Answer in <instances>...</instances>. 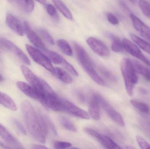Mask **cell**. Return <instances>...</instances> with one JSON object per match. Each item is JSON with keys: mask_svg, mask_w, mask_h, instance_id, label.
I'll return each instance as SVG.
<instances>
[{"mask_svg": "<svg viewBox=\"0 0 150 149\" xmlns=\"http://www.w3.org/2000/svg\"><path fill=\"white\" fill-rule=\"evenodd\" d=\"M21 109L26 127L31 136L36 141L42 143L46 142V136L40 122L38 114L28 101H24L21 105Z\"/></svg>", "mask_w": 150, "mask_h": 149, "instance_id": "1", "label": "cell"}, {"mask_svg": "<svg viewBox=\"0 0 150 149\" xmlns=\"http://www.w3.org/2000/svg\"><path fill=\"white\" fill-rule=\"evenodd\" d=\"M74 47L77 58L86 72L98 85H105V81L94 69L92 61L84 49L76 43L74 44Z\"/></svg>", "mask_w": 150, "mask_h": 149, "instance_id": "2", "label": "cell"}, {"mask_svg": "<svg viewBox=\"0 0 150 149\" xmlns=\"http://www.w3.org/2000/svg\"><path fill=\"white\" fill-rule=\"evenodd\" d=\"M121 70L127 93L129 96H132L134 88L138 79L132 60L128 58L123 59L121 63Z\"/></svg>", "mask_w": 150, "mask_h": 149, "instance_id": "3", "label": "cell"}, {"mask_svg": "<svg viewBox=\"0 0 150 149\" xmlns=\"http://www.w3.org/2000/svg\"><path fill=\"white\" fill-rule=\"evenodd\" d=\"M26 50L30 56L37 64L44 67L46 70L52 73L54 67L48 57H47L38 49L28 44L25 45Z\"/></svg>", "mask_w": 150, "mask_h": 149, "instance_id": "4", "label": "cell"}, {"mask_svg": "<svg viewBox=\"0 0 150 149\" xmlns=\"http://www.w3.org/2000/svg\"><path fill=\"white\" fill-rule=\"evenodd\" d=\"M21 70L25 79L42 97V100L40 101L41 102L44 97V88L42 79L38 78L28 67L25 66H21Z\"/></svg>", "mask_w": 150, "mask_h": 149, "instance_id": "5", "label": "cell"}, {"mask_svg": "<svg viewBox=\"0 0 150 149\" xmlns=\"http://www.w3.org/2000/svg\"><path fill=\"white\" fill-rule=\"evenodd\" d=\"M0 46L6 49L15 54L23 63L27 65H30V62L28 57L14 43L10 40L4 38H0Z\"/></svg>", "mask_w": 150, "mask_h": 149, "instance_id": "6", "label": "cell"}, {"mask_svg": "<svg viewBox=\"0 0 150 149\" xmlns=\"http://www.w3.org/2000/svg\"><path fill=\"white\" fill-rule=\"evenodd\" d=\"M99 99L100 106L108 116L119 126L125 127V122L121 115L100 95H99Z\"/></svg>", "mask_w": 150, "mask_h": 149, "instance_id": "7", "label": "cell"}, {"mask_svg": "<svg viewBox=\"0 0 150 149\" xmlns=\"http://www.w3.org/2000/svg\"><path fill=\"white\" fill-rule=\"evenodd\" d=\"M122 43L124 49L129 54L141 60L148 66H150V60L144 56L139 48L133 42L127 38H123L122 40Z\"/></svg>", "mask_w": 150, "mask_h": 149, "instance_id": "8", "label": "cell"}, {"mask_svg": "<svg viewBox=\"0 0 150 149\" xmlns=\"http://www.w3.org/2000/svg\"><path fill=\"white\" fill-rule=\"evenodd\" d=\"M62 111L67 112L74 116L84 120L90 119L89 114L79 108L69 101L62 99Z\"/></svg>", "mask_w": 150, "mask_h": 149, "instance_id": "9", "label": "cell"}, {"mask_svg": "<svg viewBox=\"0 0 150 149\" xmlns=\"http://www.w3.org/2000/svg\"><path fill=\"white\" fill-rule=\"evenodd\" d=\"M89 47L96 54L101 57H108L110 54V52L107 46L104 43L93 37H90L86 40Z\"/></svg>", "mask_w": 150, "mask_h": 149, "instance_id": "10", "label": "cell"}, {"mask_svg": "<svg viewBox=\"0 0 150 149\" xmlns=\"http://www.w3.org/2000/svg\"><path fill=\"white\" fill-rule=\"evenodd\" d=\"M130 19L136 30L150 42V28L134 14H130Z\"/></svg>", "mask_w": 150, "mask_h": 149, "instance_id": "11", "label": "cell"}, {"mask_svg": "<svg viewBox=\"0 0 150 149\" xmlns=\"http://www.w3.org/2000/svg\"><path fill=\"white\" fill-rule=\"evenodd\" d=\"M23 25L25 32L26 33V36L30 42L38 49L45 52L47 50L46 48L45 45L39 37L33 30L28 22H24Z\"/></svg>", "mask_w": 150, "mask_h": 149, "instance_id": "12", "label": "cell"}, {"mask_svg": "<svg viewBox=\"0 0 150 149\" xmlns=\"http://www.w3.org/2000/svg\"><path fill=\"white\" fill-rule=\"evenodd\" d=\"M99 95L98 94H94L89 102V115L95 120H98L100 118Z\"/></svg>", "mask_w": 150, "mask_h": 149, "instance_id": "13", "label": "cell"}, {"mask_svg": "<svg viewBox=\"0 0 150 149\" xmlns=\"http://www.w3.org/2000/svg\"><path fill=\"white\" fill-rule=\"evenodd\" d=\"M6 23L9 28L20 36H23L25 32L24 25L17 18L11 14L6 15Z\"/></svg>", "mask_w": 150, "mask_h": 149, "instance_id": "14", "label": "cell"}, {"mask_svg": "<svg viewBox=\"0 0 150 149\" xmlns=\"http://www.w3.org/2000/svg\"><path fill=\"white\" fill-rule=\"evenodd\" d=\"M0 136L8 144L16 149L23 148L22 144L0 123Z\"/></svg>", "mask_w": 150, "mask_h": 149, "instance_id": "15", "label": "cell"}, {"mask_svg": "<svg viewBox=\"0 0 150 149\" xmlns=\"http://www.w3.org/2000/svg\"><path fill=\"white\" fill-rule=\"evenodd\" d=\"M16 85L21 92L28 97L41 101L42 97L30 85L23 81H18L17 82Z\"/></svg>", "mask_w": 150, "mask_h": 149, "instance_id": "16", "label": "cell"}, {"mask_svg": "<svg viewBox=\"0 0 150 149\" xmlns=\"http://www.w3.org/2000/svg\"><path fill=\"white\" fill-rule=\"evenodd\" d=\"M52 73L57 78L65 84H71L73 82V78L71 76L61 68L54 67Z\"/></svg>", "mask_w": 150, "mask_h": 149, "instance_id": "17", "label": "cell"}, {"mask_svg": "<svg viewBox=\"0 0 150 149\" xmlns=\"http://www.w3.org/2000/svg\"><path fill=\"white\" fill-rule=\"evenodd\" d=\"M134 68L137 73H139L147 81L150 82V70L146 66L135 60H132Z\"/></svg>", "mask_w": 150, "mask_h": 149, "instance_id": "18", "label": "cell"}, {"mask_svg": "<svg viewBox=\"0 0 150 149\" xmlns=\"http://www.w3.org/2000/svg\"><path fill=\"white\" fill-rule=\"evenodd\" d=\"M0 104L12 111H16L17 108L13 100L8 95L1 92H0Z\"/></svg>", "mask_w": 150, "mask_h": 149, "instance_id": "19", "label": "cell"}, {"mask_svg": "<svg viewBox=\"0 0 150 149\" xmlns=\"http://www.w3.org/2000/svg\"><path fill=\"white\" fill-rule=\"evenodd\" d=\"M52 1L55 7L64 16L69 20L73 19L72 13L61 0H52Z\"/></svg>", "mask_w": 150, "mask_h": 149, "instance_id": "20", "label": "cell"}, {"mask_svg": "<svg viewBox=\"0 0 150 149\" xmlns=\"http://www.w3.org/2000/svg\"><path fill=\"white\" fill-rule=\"evenodd\" d=\"M130 36L133 41L141 49L150 55V43L134 33H130Z\"/></svg>", "mask_w": 150, "mask_h": 149, "instance_id": "21", "label": "cell"}, {"mask_svg": "<svg viewBox=\"0 0 150 149\" xmlns=\"http://www.w3.org/2000/svg\"><path fill=\"white\" fill-rule=\"evenodd\" d=\"M109 37L112 39L111 49L115 52H120L124 50L122 41L118 37L115 36L111 33L108 34Z\"/></svg>", "mask_w": 150, "mask_h": 149, "instance_id": "22", "label": "cell"}, {"mask_svg": "<svg viewBox=\"0 0 150 149\" xmlns=\"http://www.w3.org/2000/svg\"><path fill=\"white\" fill-rule=\"evenodd\" d=\"M21 9L27 13H31L34 10L35 4L33 0H17Z\"/></svg>", "mask_w": 150, "mask_h": 149, "instance_id": "23", "label": "cell"}, {"mask_svg": "<svg viewBox=\"0 0 150 149\" xmlns=\"http://www.w3.org/2000/svg\"><path fill=\"white\" fill-rule=\"evenodd\" d=\"M130 102L133 106L141 113L145 114H149L150 113L149 106L144 102L135 99L131 100Z\"/></svg>", "mask_w": 150, "mask_h": 149, "instance_id": "24", "label": "cell"}, {"mask_svg": "<svg viewBox=\"0 0 150 149\" xmlns=\"http://www.w3.org/2000/svg\"><path fill=\"white\" fill-rule=\"evenodd\" d=\"M57 44L59 48L65 54L68 56H72L73 51L67 40L63 39H59L57 41Z\"/></svg>", "mask_w": 150, "mask_h": 149, "instance_id": "25", "label": "cell"}, {"mask_svg": "<svg viewBox=\"0 0 150 149\" xmlns=\"http://www.w3.org/2000/svg\"><path fill=\"white\" fill-rule=\"evenodd\" d=\"M98 70L101 75L106 79L113 83H115L117 81V79L116 76L106 67L103 66H99Z\"/></svg>", "mask_w": 150, "mask_h": 149, "instance_id": "26", "label": "cell"}, {"mask_svg": "<svg viewBox=\"0 0 150 149\" xmlns=\"http://www.w3.org/2000/svg\"><path fill=\"white\" fill-rule=\"evenodd\" d=\"M84 131L88 134L90 135L92 137L96 139L99 143L103 146L105 142V136L102 135L95 130L88 128L85 129Z\"/></svg>", "mask_w": 150, "mask_h": 149, "instance_id": "27", "label": "cell"}, {"mask_svg": "<svg viewBox=\"0 0 150 149\" xmlns=\"http://www.w3.org/2000/svg\"><path fill=\"white\" fill-rule=\"evenodd\" d=\"M59 122L62 126L66 129L73 132H76L77 129L74 123L66 117L61 116L59 119Z\"/></svg>", "mask_w": 150, "mask_h": 149, "instance_id": "28", "label": "cell"}, {"mask_svg": "<svg viewBox=\"0 0 150 149\" xmlns=\"http://www.w3.org/2000/svg\"><path fill=\"white\" fill-rule=\"evenodd\" d=\"M45 52L47 54L49 59L53 63L56 64H61L64 58L62 56L55 52L52 51L48 50H47Z\"/></svg>", "mask_w": 150, "mask_h": 149, "instance_id": "29", "label": "cell"}, {"mask_svg": "<svg viewBox=\"0 0 150 149\" xmlns=\"http://www.w3.org/2000/svg\"><path fill=\"white\" fill-rule=\"evenodd\" d=\"M138 5L143 14L150 19V3L146 0H139Z\"/></svg>", "mask_w": 150, "mask_h": 149, "instance_id": "30", "label": "cell"}, {"mask_svg": "<svg viewBox=\"0 0 150 149\" xmlns=\"http://www.w3.org/2000/svg\"><path fill=\"white\" fill-rule=\"evenodd\" d=\"M45 5L46 9L47 11L48 15L54 19L58 21L59 20V15H58L57 10L55 8V7L49 3H47Z\"/></svg>", "mask_w": 150, "mask_h": 149, "instance_id": "31", "label": "cell"}, {"mask_svg": "<svg viewBox=\"0 0 150 149\" xmlns=\"http://www.w3.org/2000/svg\"><path fill=\"white\" fill-rule=\"evenodd\" d=\"M103 146L107 149H119L122 148L112 139L106 136H105V142H104Z\"/></svg>", "mask_w": 150, "mask_h": 149, "instance_id": "32", "label": "cell"}, {"mask_svg": "<svg viewBox=\"0 0 150 149\" xmlns=\"http://www.w3.org/2000/svg\"><path fill=\"white\" fill-rule=\"evenodd\" d=\"M39 32L42 38L48 43L51 45L54 44V41L53 38L46 30L41 29L39 30Z\"/></svg>", "mask_w": 150, "mask_h": 149, "instance_id": "33", "label": "cell"}, {"mask_svg": "<svg viewBox=\"0 0 150 149\" xmlns=\"http://www.w3.org/2000/svg\"><path fill=\"white\" fill-rule=\"evenodd\" d=\"M61 64L70 73L74 75L75 76H78V73L77 71H76V69L74 68V66L71 64H69L65 59L63 58V61H62Z\"/></svg>", "mask_w": 150, "mask_h": 149, "instance_id": "34", "label": "cell"}, {"mask_svg": "<svg viewBox=\"0 0 150 149\" xmlns=\"http://www.w3.org/2000/svg\"><path fill=\"white\" fill-rule=\"evenodd\" d=\"M137 141L140 148L143 149H150V144L142 136H137Z\"/></svg>", "mask_w": 150, "mask_h": 149, "instance_id": "35", "label": "cell"}, {"mask_svg": "<svg viewBox=\"0 0 150 149\" xmlns=\"http://www.w3.org/2000/svg\"><path fill=\"white\" fill-rule=\"evenodd\" d=\"M54 148L56 149H67L69 148L72 146V144L63 141H55L54 143Z\"/></svg>", "mask_w": 150, "mask_h": 149, "instance_id": "36", "label": "cell"}, {"mask_svg": "<svg viewBox=\"0 0 150 149\" xmlns=\"http://www.w3.org/2000/svg\"><path fill=\"white\" fill-rule=\"evenodd\" d=\"M12 122H13V124H14V126H15L16 128L18 130V131L20 133L23 134L24 135H26L27 132H26V129L20 122L18 121V120H16V119H13Z\"/></svg>", "mask_w": 150, "mask_h": 149, "instance_id": "37", "label": "cell"}, {"mask_svg": "<svg viewBox=\"0 0 150 149\" xmlns=\"http://www.w3.org/2000/svg\"><path fill=\"white\" fill-rule=\"evenodd\" d=\"M108 20V22L113 25H117L119 24V21L118 18L115 15L111 13H108L107 15Z\"/></svg>", "mask_w": 150, "mask_h": 149, "instance_id": "38", "label": "cell"}, {"mask_svg": "<svg viewBox=\"0 0 150 149\" xmlns=\"http://www.w3.org/2000/svg\"><path fill=\"white\" fill-rule=\"evenodd\" d=\"M76 96L79 101H81V102H84L85 101V97L82 93L80 92H77Z\"/></svg>", "mask_w": 150, "mask_h": 149, "instance_id": "39", "label": "cell"}, {"mask_svg": "<svg viewBox=\"0 0 150 149\" xmlns=\"http://www.w3.org/2000/svg\"><path fill=\"white\" fill-rule=\"evenodd\" d=\"M32 148L33 149H47V147H45L41 145H34L33 146Z\"/></svg>", "mask_w": 150, "mask_h": 149, "instance_id": "40", "label": "cell"}, {"mask_svg": "<svg viewBox=\"0 0 150 149\" xmlns=\"http://www.w3.org/2000/svg\"><path fill=\"white\" fill-rule=\"evenodd\" d=\"M140 92H141V93L143 94H147L148 92L146 89H144L143 88H141L140 89Z\"/></svg>", "mask_w": 150, "mask_h": 149, "instance_id": "41", "label": "cell"}, {"mask_svg": "<svg viewBox=\"0 0 150 149\" xmlns=\"http://www.w3.org/2000/svg\"><path fill=\"white\" fill-rule=\"evenodd\" d=\"M36 1H38L41 4H44V5H45L46 4V0H36Z\"/></svg>", "mask_w": 150, "mask_h": 149, "instance_id": "42", "label": "cell"}, {"mask_svg": "<svg viewBox=\"0 0 150 149\" xmlns=\"http://www.w3.org/2000/svg\"><path fill=\"white\" fill-rule=\"evenodd\" d=\"M129 1H130L132 3H135L137 2V0H129Z\"/></svg>", "mask_w": 150, "mask_h": 149, "instance_id": "43", "label": "cell"}, {"mask_svg": "<svg viewBox=\"0 0 150 149\" xmlns=\"http://www.w3.org/2000/svg\"><path fill=\"white\" fill-rule=\"evenodd\" d=\"M4 80V78H3L2 75L0 74V82H2V81H3Z\"/></svg>", "mask_w": 150, "mask_h": 149, "instance_id": "44", "label": "cell"}, {"mask_svg": "<svg viewBox=\"0 0 150 149\" xmlns=\"http://www.w3.org/2000/svg\"><path fill=\"white\" fill-rule=\"evenodd\" d=\"M126 148H127V149H134V147H126Z\"/></svg>", "mask_w": 150, "mask_h": 149, "instance_id": "45", "label": "cell"}, {"mask_svg": "<svg viewBox=\"0 0 150 149\" xmlns=\"http://www.w3.org/2000/svg\"><path fill=\"white\" fill-rule=\"evenodd\" d=\"M8 1H9L10 2H12L13 1V0H8Z\"/></svg>", "mask_w": 150, "mask_h": 149, "instance_id": "46", "label": "cell"}]
</instances>
